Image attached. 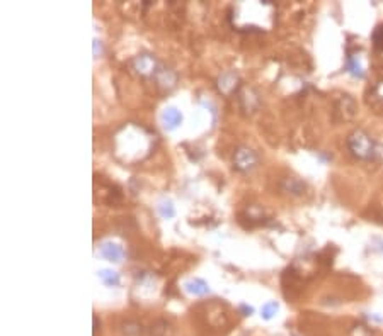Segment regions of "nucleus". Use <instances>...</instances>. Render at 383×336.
<instances>
[{
	"label": "nucleus",
	"mask_w": 383,
	"mask_h": 336,
	"mask_svg": "<svg viewBox=\"0 0 383 336\" xmlns=\"http://www.w3.org/2000/svg\"><path fill=\"white\" fill-rule=\"evenodd\" d=\"M373 41H375L376 48H383V26L381 28H378L375 34H373Z\"/></svg>",
	"instance_id": "16"
},
{
	"label": "nucleus",
	"mask_w": 383,
	"mask_h": 336,
	"mask_svg": "<svg viewBox=\"0 0 383 336\" xmlns=\"http://www.w3.org/2000/svg\"><path fill=\"white\" fill-rule=\"evenodd\" d=\"M158 212H160L162 218L170 219V218H174L175 210H174V206H172L170 200H162L160 206H158Z\"/></svg>",
	"instance_id": "13"
},
{
	"label": "nucleus",
	"mask_w": 383,
	"mask_h": 336,
	"mask_svg": "<svg viewBox=\"0 0 383 336\" xmlns=\"http://www.w3.org/2000/svg\"><path fill=\"white\" fill-rule=\"evenodd\" d=\"M155 78H157V84L163 88H172L175 85V73L169 70V68H160V70H157Z\"/></svg>",
	"instance_id": "8"
},
{
	"label": "nucleus",
	"mask_w": 383,
	"mask_h": 336,
	"mask_svg": "<svg viewBox=\"0 0 383 336\" xmlns=\"http://www.w3.org/2000/svg\"><path fill=\"white\" fill-rule=\"evenodd\" d=\"M276 312H278V304L276 302H268L264 308H262V318H264V320H271V318H273Z\"/></svg>",
	"instance_id": "15"
},
{
	"label": "nucleus",
	"mask_w": 383,
	"mask_h": 336,
	"mask_svg": "<svg viewBox=\"0 0 383 336\" xmlns=\"http://www.w3.org/2000/svg\"><path fill=\"white\" fill-rule=\"evenodd\" d=\"M162 122L167 129H174L182 122V114L175 107H167L162 114Z\"/></svg>",
	"instance_id": "6"
},
{
	"label": "nucleus",
	"mask_w": 383,
	"mask_h": 336,
	"mask_svg": "<svg viewBox=\"0 0 383 336\" xmlns=\"http://www.w3.org/2000/svg\"><path fill=\"white\" fill-rule=\"evenodd\" d=\"M184 288L193 296H206L210 292V286L201 278H193L184 284Z\"/></svg>",
	"instance_id": "7"
},
{
	"label": "nucleus",
	"mask_w": 383,
	"mask_h": 336,
	"mask_svg": "<svg viewBox=\"0 0 383 336\" xmlns=\"http://www.w3.org/2000/svg\"><path fill=\"white\" fill-rule=\"evenodd\" d=\"M101 53V41H97V40H94V54H99Z\"/></svg>",
	"instance_id": "18"
},
{
	"label": "nucleus",
	"mask_w": 383,
	"mask_h": 336,
	"mask_svg": "<svg viewBox=\"0 0 383 336\" xmlns=\"http://www.w3.org/2000/svg\"><path fill=\"white\" fill-rule=\"evenodd\" d=\"M133 68L140 73V75H155L157 73V62L152 54H140L133 60Z\"/></svg>",
	"instance_id": "4"
},
{
	"label": "nucleus",
	"mask_w": 383,
	"mask_h": 336,
	"mask_svg": "<svg viewBox=\"0 0 383 336\" xmlns=\"http://www.w3.org/2000/svg\"><path fill=\"white\" fill-rule=\"evenodd\" d=\"M373 92H375V94H376V97L380 98V100L383 102V82H380V84H378L376 87L373 88Z\"/></svg>",
	"instance_id": "17"
},
{
	"label": "nucleus",
	"mask_w": 383,
	"mask_h": 336,
	"mask_svg": "<svg viewBox=\"0 0 383 336\" xmlns=\"http://www.w3.org/2000/svg\"><path fill=\"white\" fill-rule=\"evenodd\" d=\"M242 311H244V312H247V316H249V314H252L254 309H252V308H247V306H242Z\"/></svg>",
	"instance_id": "19"
},
{
	"label": "nucleus",
	"mask_w": 383,
	"mask_h": 336,
	"mask_svg": "<svg viewBox=\"0 0 383 336\" xmlns=\"http://www.w3.org/2000/svg\"><path fill=\"white\" fill-rule=\"evenodd\" d=\"M283 187H285L288 192L295 194V196H300V194L305 190V185L300 182L298 178H288L286 182L283 184Z\"/></svg>",
	"instance_id": "11"
},
{
	"label": "nucleus",
	"mask_w": 383,
	"mask_h": 336,
	"mask_svg": "<svg viewBox=\"0 0 383 336\" xmlns=\"http://www.w3.org/2000/svg\"><path fill=\"white\" fill-rule=\"evenodd\" d=\"M150 336H172V326L167 321H157L150 328Z\"/></svg>",
	"instance_id": "9"
},
{
	"label": "nucleus",
	"mask_w": 383,
	"mask_h": 336,
	"mask_svg": "<svg viewBox=\"0 0 383 336\" xmlns=\"http://www.w3.org/2000/svg\"><path fill=\"white\" fill-rule=\"evenodd\" d=\"M218 92H222L223 96H232L239 87V75L235 72H225L218 76L217 80Z\"/></svg>",
	"instance_id": "3"
},
{
	"label": "nucleus",
	"mask_w": 383,
	"mask_h": 336,
	"mask_svg": "<svg viewBox=\"0 0 383 336\" xmlns=\"http://www.w3.org/2000/svg\"><path fill=\"white\" fill-rule=\"evenodd\" d=\"M101 255L106 258L107 262H113V264H119L124 256V252L119 244L116 243H111V241H106L102 243L101 246Z\"/></svg>",
	"instance_id": "5"
},
{
	"label": "nucleus",
	"mask_w": 383,
	"mask_h": 336,
	"mask_svg": "<svg viewBox=\"0 0 383 336\" xmlns=\"http://www.w3.org/2000/svg\"><path fill=\"white\" fill-rule=\"evenodd\" d=\"M347 148L359 160H369V158L375 156V143L361 129L349 134V138H347Z\"/></svg>",
	"instance_id": "1"
},
{
	"label": "nucleus",
	"mask_w": 383,
	"mask_h": 336,
	"mask_svg": "<svg viewBox=\"0 0 383 336\" xmlns=\"http://www.w3.org/2000/svg\"><path fill=\"white\" fill-rule=\"evenodd\" d=\"M99 277H101L102 282H104L106 286H109V287L119 286V275L116 272H113V270H101V272H99Z\"/></svg>",
	"instance_id": "10"
},
{
	"label": "nucleus",
	"mask_w": 383,
	"mask_h": 336,
	"mask_svg": "<svg viewBox=\"0 0 383 336\" xmlns=\"http://www.w3.org/2000/svg\"><path fill=\"white\" fill-rule=\"evenodd\" d=\"M121 331H123V336H141V326L138 322H133V321L123 322Z\"/></svg>",
	"instance_id": "12"
},
{
	"label": "nucleus",
	"mask_w": 383,
	"mask_h": 336,
	"mask_svg": "<svg viewBox=\"0 0 383 336\" xmlns=\"http://www.w3.org/2000/svg\"><path fill=\"white\" fill-rule=\"evenodd\" d=\"M347 68H349V72H351L354 76H364V73H363V70H361L359 63L356 62L354 56H352V54H349V58H347Z\"/></svg>",
	"instance_id": "14"
},
{
	"label": "nucleus",
	"mask_w": 383,
	"mask_h": 336,
	"mask_svg": "<svg viewBox=\"0 0 383 336\" xmlns=\"http://www.w3.org/2000/svg\"><path fill=\"white\" fill-rule=\"evenodd\" d=\"M257 165V154L247 146H240L234 153V168L239 172H251Z\"/></svg>",
	"instance_id": "2"
}]
</instances>
